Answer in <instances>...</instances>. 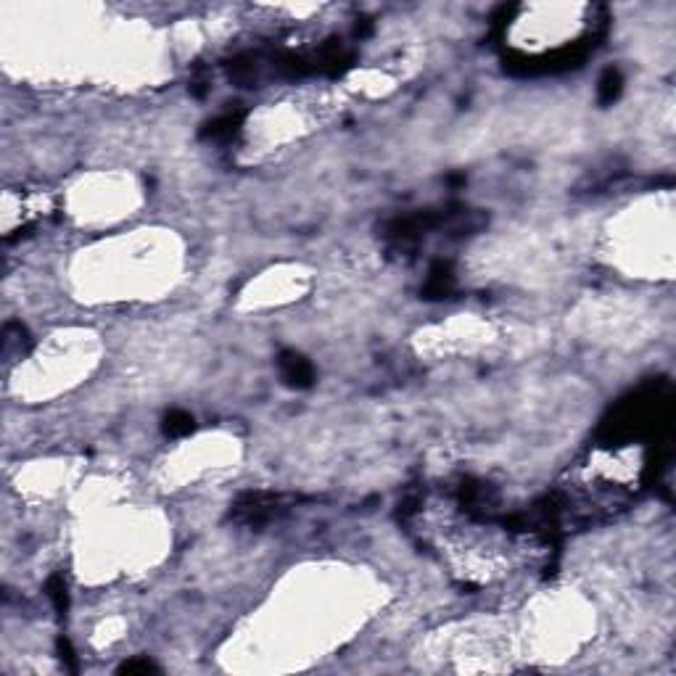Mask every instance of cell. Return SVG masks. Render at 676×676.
Listing matches in <instances>:
<instances>
[{"mask_svg":"<svg viewBox=\"0 0 676 676\" xmlns=\"http://www.w3.org/2000/svg\"><path fill=\"white\" fill-rule=\"evenodd\" d=\"M164 431H167L169 436H185V433L193 431V418L188 412H183V409H174V412L167 415Z\"/></svg>","mask_w":676,"mask_h":676,"instance_id":"cell-2","label":"cell"},{"mask_svg":"<svg viewBox=\"0 0 676 676\" xmlns=\"http://www.w3.org/2000/svg\"><path fill=\"white\" fill-rule=\"evenodd\" d=\"M280 372H283L286 383H291V386H299V389L309 386V383H312V378H315L312 365L306 362L304 357H299V354H283L280 357Z\"/></svg>","mask_w":676,"mask_h":676,"instance_id":"cell-1","label":"cell"},{"mask_svg":"<svg viewBox=\"0 0 676 676\" xmlns=\"http://www.w3.org/2000/svg\"><path fill=\"white\" fill-rule=\"evenodd\" d=\"M48 594H51L53 605L58 613H67L69 608V589H67V581L61 578V576H53L51 581H48Z\"/></svg>","mask_w":676,"mask_h":676,"instance_id":"cell-4","label":"cell"},{"mask_svg":"<svg viewBox=\"0 0 676 676\" xmlns=\"http://www.w3.org/2000/svg\"><path fill=\"white\" fill-rule=\"evenodd\" d=\"M156 666H153L151 660H130V663H124L122 666V671H127V674H135V671H153Z\"/></svg>","mask_w":676,"mask_h":676,"instance_id":"cell-5","label":"cell"},{"mask_svg":"<svg viewBox=\"0 0 676 676\" xmlns=\"http://www.w3.org/2000/svg\"><path fill=\"white\" fill-rule=\"evenodd\" d=\"M618 93H621V74H618L616 69H608V71L602 74V80H600V101L602 103L616 101Z\"/></svg>","mask_w":676,"mask_h":676,"instance_id":"cell-3","label":"cell"}]
</instances>
